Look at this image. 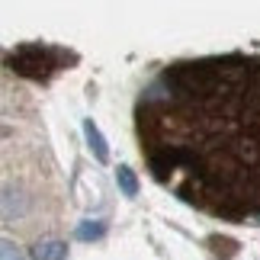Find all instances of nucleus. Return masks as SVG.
I'll return each instance as SVG.
<instances>
[{"instance_id": "4", "label": "nucleus", "mask_w": 260, "mask_h": 260, "mask_svg": "<svg viewBox=\"0 0 260 260\" xmlns=\"http://www.w3.org/2000/svg\"><path fill=\"white\" fill-rule=\"evenodd\" d=\"M68 244L64 241H39L32 247V260H64Z\"/></svg>"}, {"instance_id": "5", "label": "nucleus", "mask_w": 260, "mask_h": 260, "mask_svg": "<svg viewBox=\"0 0 260 260\" xmlns=\"http://www.w3.org/2000/svg\"><path fill=\"white\" fill-rule=\"evenodd\" d=\"M116 183H119V189H122L125 196H138V177L132 174V167H119L116 171Z\"/></svg>"}, {"instance_id": "3", "label": "nucleus", "mask_w": 260, "mask_h": 260, "mask_svg": "<svg viewBox=\"0 0 260 260\" xmlns=\"http://www.w3.org/2000/svg\"><path fill=\"white\" fill-rule=\"evenodd\" d=\"M84 135H87V145H90V151H93V157L100 164H106L109 161V148H106L103 132L93 125V119H84Z\"/></svg>"}, {"instance_id": "6", "label": "nucleus", "mask_w": 260, "mask_h": 260, "mask_svg": "<svg viewBox=\"0 0 260 260\" xmlns=\"http://www.w3.org/2000/svg\"><path fill=\"white\" fill-rule=\"evenodd\" d=\"M106 235V222H84V225H77V238L81 241H96V238H103Z\"/></svg>"}, {"instance_id": "2", "label": "nucleus", "mask_w": 260, "mask_h": 260, "mask_svg": "<svg viewBox=\"0 0 260 260\" xmlns=\"http://www.w3.org/2000/svg\"><path fill=\"white\" fill-rule=\"evenodd\" d=\"M77 61H81V55L74 48L52 45V42H23L4 52V64L10 71L26 77V81H36V84H48L55 74L74 68Z\"/></svg>"}, {"instance_id": "7", "label": "nucleus", "mask_w": 260, "mask_h": 260, "mask_svg": "<svg viewBox=\"0 0 260 260\" xmlns=\"http://www.w3.org/2000/svg\"><path fill=\"white\" fill-rule=\"evenodd\" d=\"M4 260H23L19 251H16V244L10 241V238H4Z\"/></svg>"}, {"instance_id": "1", "label": "nucleus", "mask_w": 260, "mask_h": 260, "mask_svg": "<svg viewBox=\"0 0 260 260\" xmlns=\"http://www.w3.org/2000/svg\"><path fill=\"white\" fill-rule=\"evenodd\" d=\"M132 116L154 183L209 218L260 225V55L164 64Z\"/></svg>"}]
</instances>
